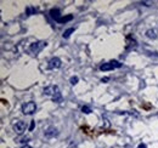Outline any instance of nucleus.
<instances>
[{
    "instance_id": "6",
    "label": "nucleus",
    "mask_w": 158,
    "mask_h": 148,
    "mask_svg": "<svg viewBox=\"0 0 158 148\" xmlns=\"http://www.w3.org/2000/svg\"><path fill=\"white\" fill-rule=\"evenodd\" d=\"M61 66H62V62L58 57H52L49 61V68L50 69H58Z\"/></svg>"
},
{
    "instance_id": "2",
    "label": "nucleus",
    "mask_w": 158,
    "mask_h": 148,
    "mask_svg": "<svg viewBox=\"0 0 158 148\" xmlns=\"http://www.w3.org/2000/svg\"><path fill=\"white\" fill-rule=\"evenodd\" d=\"M48 45V43L46 41H43V40H40V41H36V43H33L30 46H29V52L32 53V55H38L45 46Z\"/></svg>"
},
{
    "instance_id": "4",
    "label": "nucleus",
    "mask_w": 158,
    "mask_h": 148,
    "mask_svg": "<svg viewBox=\"0 0 158 148\" xmlns=\"http://www.w3.org/2000/svg\"><path fill=\"white\" fill-rule=\"evenodd\" d=\"M122 67V63L118 62V61H110V62H106L104 65H101L100 69L102 72H108V71H113V69H117V68H120Z\"/></svg>"
},
{
    "instance_id": "15",
    "label": "nucleus",
    "mask_w": 158,
    "mask_h": 148,
    "mask_svg": "<svg viewBox=\"0 0 158 148\" xmlns=\"http://www.w3.org/2000/svg\"><path fill=\"white\" fill-rule=\"evenodd\" d=\"M33 129H34V122H32V123H30V126H29V131H32Z\"/></svg>"
},
{
    "instance_id": "12",
    "label": "nucleus",
    "mask_w": 158,
    "mask_h": 148,
    "mask_svg": "<svg viewBox=\"0 0 158 148\" xmlns=\"http://www.w3.org/2000/svg\"><path fill=\"white\" fill-rule=\"evenodd\" d=\"M37 12V9L36 8H27V10H26V14L28 15V16H30V15H33V14H36Z\"/></svg>"
},
{
    "instance_id": "17",
    "label": "nucleus",
    "mask_w": 158,
    "mask_h": 148,
    "mask_svg": "<svg viewBox=\"0 0 158 148\" xmlns=\"http://www.w3.org/2000/svg\"><path fill=\"white\" fill-rule=\"evenodd\" d=\"M21 148H32V147H30V146H28V144H24V146H22Z\"/></svg>"
},
{
    "instance_id": "16",
    "label": "nucleus",
    "mask_w": 158,
    "mask_h": 148,
    "mask_svg": "<svg viewBox=\"0 0 158 148\" xmlns=\"http://www.w3.org/2000/svg\"><path fill=\"white\" fill-rule=\"evenodd\" d=\"M138 148H146V144H145V143H140V144L138 146Z\"/></svg>"
},
{
    "instance_id": "8",
    "label": "nucleus",
    "mask_w": 158,
    "mask_h": 148,
    "mask_svg": "<svg viewBox=\"0 0 158 148\" xmlns=\"http://www.w3.org/2000/svg\"><path fill=\"white\" fill-rule=\"evenodd\" d=\"M57 134H58V131L55 128H49L48 130H45V136L46 137H52V136H56Z\"/></svg>"
},
{
    "instance_id": "9",
    "label": "nucleus",
    "mask_w": 158,
    "mask_h": 148,
    "mask_svg": "<svg viewBox=\"0 0 158 148\" xmlns=\"http://www.w3.org/2000/svg\"><path fill=\"white\" fill-rule=\"evenodd\" d=\"M50 16L56 21V20H58V18L61 17V12H60L58 9H52V10L50 11Z\"/></svg>"
},
{
    "instance_id": "5",
    "label": "nucleus",
    "mask_w": 158,
    "mask_h": 148,
    "mask_svg": "<svg viewBox=\"0 0 158 148\" xmlns=\"http://www.w3.org/2000/svg\"><path fill=\"white\" fill-rule=\"evenodd\" d=\"M12 128H14V130H15V132H16L17 135H22V134L26 131L27 125H26V123L22 122V120H15L14 124H12Z\"/></svg>"
},
{
    "instance_id": "7",
    "label": "nucleus",
    "mask_w": 158,
    "mask_h": 148,
    "mask_svg": "<svg viewBox=\"0 0 158 148\" xmlns=\"http://www.w3.org/2000/svg\"><path fill=\"white\" fill-rule=\"evenodd\" d=\"M72 20H73V16H72V15H67V16L60 17L58 20H56V22H57V23H67V22H70V21H72Z\"/></svg>"
},
{
    "instance_id": "18",
    "label": "nucleus",
    "mask_w": 158,
    "mask_h": 148,
    "mask_svg": "<svg viewBox=\"0 0 158 148\" xmlns=\"http://www.w3.org/2000/svg\"><path fill=\"white\" fill-rule=\"evenodd\" d=\"M21 142H23V143H24V142H28V137H26V138H23V140H22Z\"/></svg>"
},
{
    "instance_id": "11",
    "label": "nucleus",
    "mask_w": 158,
    "mask_h": 148,
    "mask_svg": "<svg viewBox=\"0 0 158 148\" xmlns=\"http://www.w3.org/2000/svg\"><path fill=\"white\" fill-rule=\"evenodd\" d=\"M72 33H74V28H68L67 31H65V33H63L62 35H63V38H65V39H67V38L71 37Z\"/></svg>"
},
{
    "instance_id": "14",
    "label": "nucleus",
    "mask_w": 158,
    "mask_h": 148,
    "mask_svg": "<svg viewBox=\"0 0 158 148\" xmlns=\"http://www.w3.org/2000/svg\"><path fill=\"white\" fill-rule=\"evenodd\" d=\"M70 81H71V84H72V85H76V84L79 81V78H78V77H72Z\"/></svg>"
},
{
    "instance_id": "13",
    "label": "nucleus",
    "mask_w": 158,
    "mask_h": 148,
    "mask_svg": "<svg viewBox=\"0 0 158 148\" xmlns=\"http://www.w3.org/2000/svg\"><path fill=\"white\" fill-rule=\"evenodd\" d=\"M82 112L85 113V114H90V113H91V108L88 107V106H83V107H82Z\"/></svg>"
},
{
    "instance_id": "1",
    "label": "nucleus",
    "mask_w": 158,
    "mask_h": 148,
    "mask_svg": "<svg viewBox=\"0 0 158 148\" xmlns=\"http://www.w3.org/2000/svg\"><path fill=\"white\" fill-rule=\"evenodd\" d=\"M44 95H48V96H51L54 102H60L61 101V92H60V89L58 86L56 85H50V86H46L44 89Z\"/></svg>"
},
{
    "instance_id": "3",
    "label": "nucleus",
    "mask_w": 158,
    "mask_h": 148,
    "mask_svg": "<svg viewBox=\"0 0 158 148\" xmlns=\"http://www.w3.org/2000/svg\"><path fill=\"white\" fill-rule=\"evenodd\" d=\"M36 110H37V104L33 101H29V102H26V103L22 104V113L24 115H30V114H33Z\"/></svg>"
},
{
    "instance_id": "10",
    "label": "nucleus",
    "mask_w": 158,
    "mask_h": 148,
    "mask_svg": "<svg viewBox=\"0 0 158 148\" xmlns=\"http://www.w3.org/2000/svg\"><path fill=\"white\" fill-rule=\"evenodd\" d=\"M146 35L150 39H156L157 38V32L154 31V29H148V31L146 32Z\"/></svg>"
}]
</instances>
